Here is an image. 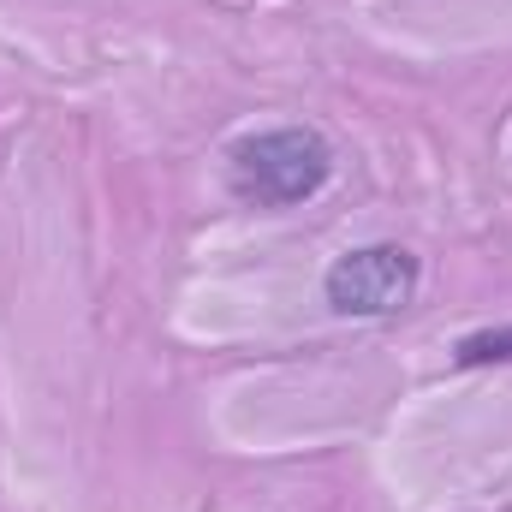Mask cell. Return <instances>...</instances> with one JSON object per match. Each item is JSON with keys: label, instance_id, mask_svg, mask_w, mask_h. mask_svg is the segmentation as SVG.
<instances>
[{"label": "cell", "instance_id": "3", "mask_svg": "<svg viewBox=\"0 0 512 512\" xmlns=\"http://www.w3.org/2000/svg\"><path fill=\"white\" fill-rule=\"evenodd\" d=\"M507 358H512V328H489V334L459 340V364H507Z\"/></svg>", "mask_w": 512, "mask_h": 512}, {"label": "cell", "instance_id": "2", "mask_svg": "<svg viewBox=\"0 0 512 512\" xmlns=\"http://www.w3.org/2000/svg\"><path fill=\"white\" fill-rule=\"evenodd\" d=\"M322 292L340 316H393L417 292V256L405 245H358V251L334 256Z\"/></svg>", "mask_w": 512, "mask_h": 512}, {"label": "cell", "instance_id": "1", "mask_svg": "<svg viewBox=\"0 0 512 512\" xmlns=\"http://www.w3.org/2000/svg\"><path fill=\"white\" fill-rule=\"evenodd\" d=\"M328 173H334V149L310 126L245 131L227 149V185L251 209H298L328 185Z\"/></svg>", "mask_w": 512, "mask_h": 512}]
</instances>
